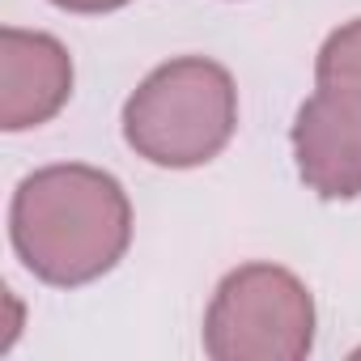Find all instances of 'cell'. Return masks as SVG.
Instances as JSON below:
<instances>
[{"label":"cell","mask_w":361,"mask_h":361,"mask_svg":"<svg viewBox=\"0 0 361 361\" xmlns=\"http://www.w3.org/2000/svg\"><path fill=\"white\" fill-rule=\"evenodd\" d=\"M13 247L47 285H85L119 264L132 238L123 188L94 166L35 170L13 196Z\"/></svg>","instance_id":"obj_1"},{"label":"cell","mask_w":361,"mask_h":361,"mask_svg":"<svg viewBox=\"0 0 361 361\" xmlns=\"http://www.w3.org/2000/svg\"><path fill=\"white\" fill-rule=\"evenodd\" d=\"M238 123V94L221 64L188 56L140 81L123 106L128 145L153 166L188 170L226 149Z\"/></svg>","instance_id":"obj_2"},{"label":"cell","mask_w":361,"mask_h":361,"mask_svg":"<svg viewBox=\"0 0 361 361\" xmlns=\"http://www.w3.org/2000/svg\"><path fill=\"white\" fill-rule=\"evenodd\" d=\"M314 81L293 119V157L323 200H353L361 196V18L323 43Z\"/></svg>","instance_id":"obj_3"},{"label":"cell","mask_w":361,"mask_h":361,"mask_svg":"<svg viewBox=\"0 0 361 361\" xmlns=\"http://www.w3.org/2000/svg\"><path fill=\"white\" fill-rule=\"evenodd\" d=\"M314 344L306 285L272 264L230 272L204 319V348L217 361H298Z\"/></svg>","instance_id":"obj_4"},{"label":"cell","mask_w":361,"mask_h":361,"mask_svg":"<svg viewBox=\"0 0 361 361\" xmlns=\"http://www.w3.org/2000/svg\"><path fill=\"white\" fill-rule=\"evenodd\" d=\"M73 90V60L51 35L5 26L0 35V128L22 132L47 123Z\"/></svg>","instance_id":"obj_5"},{"label":"cell","mask_w":361,"mask_h":361,"mask_svg":"<svg viewBox=\"0 0 361 361\" xmlns=\"http://www.w3.org/2000/svg\"><path fill=\"white\" fill-rule=\"evenodd\" d=\"M60 9H73V13H106V9H119L128 0H56Z\"/></svg>","instance_id":"obj_6"}]
</instances>
